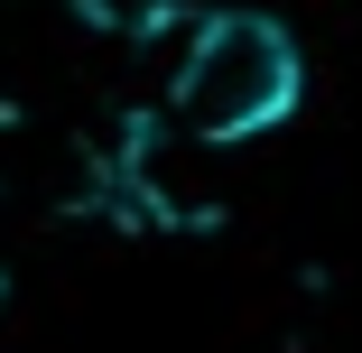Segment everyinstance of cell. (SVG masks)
I'll use <instances>...</instances> for the list:
<instances>
[{
	"mask_svg": "<svg viewBox=\"0 0 362 353\" xmlns=\"http://www.w3.org/2000/svg\"><path fill=\"white\" fill-rule=\"evenodd\" d=\"M307 93V56L269 10H214L195 19L177 75H168V112L204 149H242V139L279 130Z\"/></svg>",
	"mask_w": 362,
	"mask_h": 353,
	"instance_id": "obj_1",
	"label": "cell"
}]
</instances>
